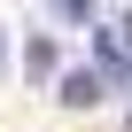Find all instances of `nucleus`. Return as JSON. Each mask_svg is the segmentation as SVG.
Listing matches in <instances>:
<instances>
[{"instance_id": "obj_4", "label": "nucleus", "mask_w": 132, "mask_h": 132, "mask_svg": "<svg viewBox=\"0 0 132 132\" xmlns=\"http://www.w3.org/2000/svg\"><path fill=\"white\" fill-rule=\"evenodd\" d=\"M124 54H132V16H124Z\"/></svg>"}, {"instance_id": "obj_1", "label": "nucleus", "mask_w": 132, "mask_h": 132, "mask_svg": "<svg viewBox=\"0 0 132 132\" xmlns=\"http://www.w3.org/2000/svg\"><path fill=\"white\" fill-rule=\"evenodd\" d=\"M54 101H62V109H93V101H101V78H93V70H70V78L54 86Z\"/></svg>"}, {"instance_id": "obj_3", "label": "nucleus", "mask_w": 132, "mask_h": 132, "mask_svg": "<svg viewBox=\"0 0 132 132\" xmlns=\"http://www.w3.org/2000/svg\"><path fill=\"white\" fill-rule=\"evenodd\" d=\"M62 8H70V16H86V0H62Z\"/></svg>"}, {"instance_id": "obj_2", "label": "nucleus", "mask_w": 132, "mask_h": 132, "mask_svg": "<svg viewBox=\"0 0 132 132\" xmlns=\"http://www.w3.org/2000/svg\"><path fill=\"white\" fill-rule=\"evenodd\" d=\"M23 78H31V86H47V78H54V39H47V31L23 47Z\"/></svg>"}]
</instances>
